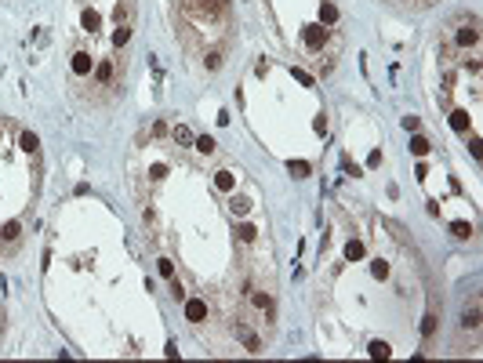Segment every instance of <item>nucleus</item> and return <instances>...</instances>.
<instances>
[{"label": "nucleus", "mask_w": 483, "mask_h": 363, "mask_svg": "<svg viewBox=\"0 0 483 363\" xmlns=\"http://www.w3.org/2000/svg\"><path fill=\"white\" fill-rule=\"evenodd\" d=\"M429 149H432V145H429V138H422V135H414V138H411V153H414V156H425Z\"/></svg>", "instance_id": "obj_18"}, {"label": "nucleus", "mask_w": 483, "mask_h": 363, "mask_svg": "<svg viewBox=\"0 0 483 363\" xmlns=\"http://www.w3.org/2000/svg\"><path fill=\"white\" fill-rule=\"evenodd\" d=\"M73 76H91L95 73V58L88 55V51H73Z\"/></svg>", "instance_id": "obj_4"}, {"label": "nucleus", "mask_w": 483, "mask_h": 363, "mask_svg": "<svg viewBox=\"0 0 483 363\" xmlns=\"http://www.w3.org/2000/svg\"><path fill=\"white\" fill-rule=\"evenodd\" d=\"M22 149H26V153H36V149H40V142H36L33 131H22Z\"/></svg>", "instance_id": "obj_20"}, {"label": "nucleus", "mask_w": 483, "mask_h": 363, "mask_svg": "<svg viewBox=\"0 0 483 363\" xmlns=\"http://www.w3.org/2000/svg\"><path fill=\"white\" fill-rule=\"evenodd\" d=\"M451 232H454L458 240H469V236H472V225H469V222H454V225H451Z\"/></svg>", "instance_id": "obj_21"}, {"label": "nucleus", "mask_w": 483, "mask_h": 363, "mask_svg": "<svg viewBox=\"0 0 483 363\" xmlns=\"http://www.w3.org/2000/svg\"><path fill=\"white\" fill-rule=\"evenodd\" d=\"M222 66H225V51H222V48H215V51H204V69H207V73H218Z\"/></svg>", "instance_id": "obj_7"}, {"label": "nucleus", "mask_w": 483, "mask_h": 363, "mask_svg": "<svg viewBox=\"0 0 483 363\" xmlns=\"http://www.w3.org/2000/svg\"><path fill=\"white\" fill-rule=\"evenodd\" d=\"M236 236H240V244H255V236H258V229L244 222V225H236Z\"/></svg>", "instance_id": "obj_14"}, {"label": "nucleus", "mask_w": 483, "mask_h": 363, "mask_svg": "<svg viewBox=\"0 0 483 363\" xmlns=\"http://www.w3.org/2000/svg\"><path fill=\"white\" fill-rule=\"evenodd\" d=\"M404 127H407V131H418L422 120H418V116H404Z\"/></svg>", "instance_id": "obj_29"}, {"label": "nucleus", "mask_w": 483, "mask_h": 363, "mask_svg": "<svg viewBox=\"0 0 483 363\" xmlns=\"http://www.w3.org/2000/svg\"><path fill=\"white\" fill-rule=\"evenodd\" d=\"M193 145H196L200 153H204V156H211V153H215V138H207V135H204V138H196Z\"/></svg>", "instance_id": "obj_22"}, {"label": "nucleus", "mask_w": 483, "mask_h": 363, "mask_svg": "<svg viewBox=\"0 0 483 363\" xmlns=\"http://www.w3.org/2000/svg\"><path fill=\"white\" fill-rule=\"evenodd\" d=\"M371 272H374V276H378V280H385V276H389V265H385V262H382V258H378V262H374V265H371Z\"/></svg>", "instance_id": "obj_27"}, {"label": "nucleus", "mask_w": 483, "mask_h": 363, "mask_svg": "<svg viewBox=\"0 0 483 363\" xmlns=\"http://www.w3.org/2000/svg\"><path fill=\"white\" fill-rule=\"evenodd\" d=\"M149 175H153V178H156V182H160V178H164V175H167V167H164V164H156V167H153V171H149Z\"/></svg>", "instance_id": "obj_30"}, {"label": "nucleus", "mask_w": 483, "mask_h": 363, "mask_svg": "<svg viewBox=\"0 0 483 363\" xmlns=\"http://www.w3.org/2000/svg\"><path fill=\"white\" fill-rule=\"evenodd\" d=\"M91 80V88H106L109 95L120 88V80H116V62L113 58H102V62H95V73L88 76Z\"/></svg>", "instance_id": "obj_1"}, {"label": "nucleus", "mask_w": 483, "mask_h": 363, "mask_svg": "<svg viewBox=\"0 0 483 363\" xmlns=\"http://www.w3.org/2000/svg\"><path fill=\"white\" fill-rule=\"evenodd\" d=\"M327 40H331V29H327V26H305V29H302V44H305L309 51H324Z\"/></svg>", "instance_id": "obj_3"}, {"label": "nucleus", "mask_w": 483, "mask_h": 363, "mask_svg": "<svg viewBox=\"0 0 483 363\" xmlns=\"http://www.w3.org/2000/svg\"><path fill=\"white\" fill-rule=\"evenodd\" d=\"M461 327L465 331H479V298H472V305L461 309Z\"/></svg>", "instance_id": "obj_5"}, {"label": "nucleus", "mask_w": 483, "mask_h": 363, "mask_svg": "<svg viewBox=\"0 0 483 363\" xmlns=\"http://www.w3.org/2000/svg\"><path fill=\"white\" fill-rule=\"evenodd\" d=\"M345 258H349V262L364 258V244H360V240H349V244H345Z\"/></svg>", "instance_id": "obj_17"}, {"label": "nucleus", "mask_w": 483, "mask_h": 363, "mask_svg": "<svg viewBox=\"0 0 483 363\" xmlns=\"http://www.w3.org/2000/svg\"><path fill=\"white\" fill-rule=\"evenodd\" d=\"M404 4H414V0H404Z\"/></svg>", "instance_id": "obj_32"}, {"label": "nucleus", "mask_w": 483, "mask_h": 363, "mask_svg": "<svg viewBox=\"0 0 483 363\" xmlns=\"http://www.w3.org/2000/svg\"><path fill=\"white\" fill-rule=\"evenodd\" d=\"M131 40V22H120L116 29H113V48H124Z\"/></svg>", "instance_id": "obj_9"}, {"label": "nucleus", "mask_w": 483, "mask_h": 363, "mask_svg": "<svg viewBox=\"0 0 483 363\" xmlns=\"http://www.w3.org/2000/svg\"><path fill=\"white\" fill-rule=\"evenodd\" d=\"M295 76L302 80V84H305V88H312V76H309V73H302V69H295Z\"/></svg>", "instance_id": "obj_31"}, {"label": "nucleus", "mask_w": 483, "mask_h": 363, "mask_svg": "<svg viewBox=\"0 0 483 363\" xmlns=\"http://www.w3.org/2000/svg\"><path fill=\"white\" fill-rule=\"evenodd\" d=\"M287 171H291L295 178H305V175H309V164H305V160H291V164H287Z\"/></svg>", "instance_id": "obj_19"}, {"label": "nucleus", "mask_w": 483, "mask_h": 363, "mask_svg": "<svg viewBox=\"0 0 483 363\" xmlns=\"http://www.w3.org/2000/svg\"><path fill=\"white\" fill-rule=\"evenodd\" d=\"M204 316H207V302H200V298H193V302H185V319L196 327V324H204Z\"/></svg>", "instance_id": "obj_6"}, {"label": "nucleus", "mask_w": 483, "mask_h": 363, "mask_svg": "<svg viewBox=\"0 0 483 363\" xmlns=\"http://www.w3.org/2000/svg\"><path fill=\"white\" fill-rule=\"evenodd\" d=\"M160 276L175 280V262H171V258H160Z\"/></svg>", "instance_id": "obj_25"}, {"label": "nucleus", "mask_w": 483, "mask_h": 363, "mask_svg": "<svg viewBox=\"0 0 483 363\" xmlns=\"http://www.w3.org/2000/svg\"><path fill=\"white\" fill-rule=\"evenodd\" d=\"M436 327H439V312H436V309H429V312H425V319H422V338L429 341V338L436 334Z\"/></svg>", "instance_id": "obj_8"}, {"label": "nucleus", "mask_w": 483, "mask_h": 363, "mask_svg": "<svg viewBox=\"0 0 483 363\" xmlns=\"http://www.w3.org/2000/svg\"><path fill=\"white\" fill-rule=\"evenodd\" d=\"M320 22H324V26H334V22H338V8L331 4V0L320 4Z\"/></svg>", "instance_id": "obj_11"}, {"label": "nucleus", "mask_w": 483, "mask_h": 363, "mask_svg": "<svg viewBox=\"0 0 483 363\" xmlns=\"http://www.w3.org/2000/svg\"><path fill=\"white\" fill-rule=\"evenodd\" d=\"M131 15H135V0H124V4H116V11H113L116 26H120V22H131Z\"/></svg>", "instance_id": "obj_10"}, {"label": "nucleus", "mask_w": 483, "mask_h": 363, "mask_svg": "<svg viewBox=\"0 0 483 363\" xmlns=\"http://www.w3.org/2000/svg\"><path fill=\"white\" fill-rule=\"evenodd\" d=\"M215 185H218L222 193H229V189L236 185V178H233V171H218V175H215Z\"/></svg>", "instance_id": "obj_15"}, {"label": "nucleus", "mask_w": 483, "mask_h": 363, "mask_svg": "<svg viewBox=\"0 0 483 363\" xmlns=\"http://www.w3.org/2000/svg\"><path fill=\"white\" fill-rule=\"evenodd\" d=\"M175 142H178L182 149H189V145L196 142V135H193V131L185 127V124H178V127H175Z\"/></svg>", "instance_id": "obj_12"}, {"label": "nucleus", "mask_w": 483, "mask_h": 363, "mask_svg": "<svg viewBox=\"0 0 483 363\" xmlns=\"http://www.w3.org/2000/svg\"><path fill=\"white\" fill-rule=\"evenodd\" d=\"M451 127H454V131H469V113H465V109H454V113H451Z\"/></svg>", "instance_id": "obj_13"}, {"label": "nucleus", "mask_w": 483, "mask_h": 363, "mask_svg": "<svg viewBox=\"0 0 483 363\" xmlns=\"http://www.w3.org/2000/svg\"><path fill=\"white\" fill-rule=\"evenodd\" d=\"M454 40H458V48H476V44H479V18H476V15H472V18H461Z\"/></svg>", "instance_id": "obj_2"}, {"label": "nucleus", "mask_w": 483, "mask_h": 363, "mask_svg": "<svg viewBox=\"0 0 483 363\" xmlns=\"http://www.w3.org/2000/svg\"><path fill=\"white\" fill-rule=\"evenodd\" d=\"M84 29H88V33L98 29V15H95V11H84Z\"/></svg>", "instance_id": "obj_26"}, {"label": "nucleus", "mask_w": 483, "mask_h": 363, "mask_svg": "<svg viewBox=\"0 0 483 363\" xmlns=\"http://www.w3.org/2000/svg\"><path fill=\"white\" fill-rule=\"evenodd\" d=\"M171 298H175V302H185V291H182V284H178V280L171 284Z\"/></svg>", "instance_id": "obj_28"}, {"label": "nucleus", "mask_w": 483, "mask_h": 363, "mask_svg": "<svg viewBox=\"0 0 483 363\" xmlns=\"http://www.w3.org/2000/svg\"><path fill=\"white\" fill-rule=\"evenodd\" d=\"M229 211H233V215H247V211H251V204H247V200H236V196H233Z\"/></svg>", "instance_id": "obj_24"}, {"label": "nucleus", "mask_w": 483, "mask_h": 363, "mask_svg": "<svg viewBox=\"0 0 483 363\" xmlns=\"http://www.w3.org/2000/svg\"><path fill=\"white\" fill-rule=\"evenodd\" d=\"M374 359H389L392 356V349H389V341H371V349H367Z\"/></svg>", "instance_id": "obj_16"}, {"label": "nucleus", "mask_w": 483, "mask_h": 363, "mask_svg": "<svg viewBox=\"0 0 483 363\" xmlns=\"http://www.w3.org/2000/svg\"><path fill=\"white\" fill-rule=\"evenodd\" d=\"M0 236H4L8 244H15V240H18V222H8L4 229H0Z\"/></svg>", "instance_id": "obj_23"}]
</instances>
